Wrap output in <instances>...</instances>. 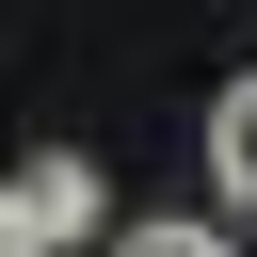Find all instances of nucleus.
I'll return each instance as SVG.
<instances>
[{
    "label": "nucleus",
    "instance_id": "1",
    "mask_svg": "<svg viewBox=\"0 0 257 257\" xmlns=\"http://www.w3.org/2000/svg\"><path fill=\"white\" fill-rule=\"evenodd\" d=\"M96 241V161H16L0 177V257H80Z\"/></svg>",
    "mask_w": 257,
    "mask_h": 257
},
{
    "label": "nucleus",
    "instance_id": "3",
    "mask_svg": "<svg viewBox=\"0 0 257 257\" xmlns=\"http://www.w3.org/2000/svg\"><path fill=\"white\" fill-rule=\"evenodd\" d=\"M112 257H241V241H225V225H177V209H161V225H112Z\"/></svg>",
    "mask_w": 257,
    "mask_h": 257
},
{
    "label": "nucleus",
    "instance_id": "2",
    "mask_svg": "<svg viewBox=\"0 0 257 257\" xmlns=\"http://www.w3.org/2000/svg\"><path fill=\"white\" fill-rule=\"evenodd\" d=\"M209 177H225V209H257V64L209 96Z\"/></svg>",
    "mask_w": 257,
    "mask_h": 257
}]
</instances>
